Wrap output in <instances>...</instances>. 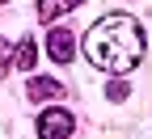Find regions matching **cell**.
Listing matches in <instances>:
<instances>
[{
	"instance_id": "obj_1",
	"label": "cell",
	"mask_w": 152,
	"mask_h": 139,
	"mask_svg": "<svg viewBox=\"0 0 152 139\" xmlns=\"http://www.w3.org/2000/svg\"><path fill=\"white\" fill-rule=\"evenodd\" d=\"M85 55L93 59V68H102V72H114V76L131 72L144 59V30H140V21L127 17V13L102 17V21L85 34Z\"/></svg>"
},
{
	"instance_id": "obj_2",
	"label": "cell",
	"mask_w": 152,
	"mask_h": 139,
	"mask_svg": "<svg viewBox=\"0 0 152 139\" xmlns=\"http://www.w3.org/2000/svg\"><path fill=\"white\" fill-rule=\"evenodd\" d=\"M72 114L68 110H42L38 114V135L42 139H72Z\"/></svg>"
},
{
	"instance_id": "obj_3",
	"label": "cell",
	"mask_w": 152,
	"mask_h": 139,
	"mask_svg": "<svg viewBox=\"0 0 152 139\" xmlns=\"http://www.w3.org/2000/svg\"><path fill=\"white\" fill-rule=\"evenodd\" d=\"M47 55L55 59V63H68V59L76 55L72 34H68V30H51V34H47Z\"/></svg>"
},
{
	"instance_id": "obj_4",
	"label": "cell",
	"mask_w": 152,
	"mask_h": 139,
	"mask_svg": "<svg viewBox=\"0 0 152 139\" xmlns=\"http://www.w3.org/2000/svg\"><path fill=\"white\" fill-rule=\"evenodd\" d=\"M76 4H85V0H38V17H42V21H55L59 13H68Z\"/></svg>"
},
{
	"instance_id": "obj_5",
	"label": "cell",
	"mask_w": 152,
	"mask_h": 139,
	"mask_svg": "<svg viewBox=\"0 0 152 139\" xmlns=\"http://www.w3.org/2000/svg\"><path fill=\"white\" fill-rule=\"evenodd\" d=\"M64 89H59V80H47V76H34L30 80V97L34 101H47V97H59Z\"/></svg>"
},
{
	"instance_id": "obj_6",
	"label": "cell",
	"mask_w": 152,
	"mask_h": 139,
	"mask_svg": "<svg viewBox=\"0 0 152 139\" xmlns=\"http://www.w3.org/2000/svg\"><path fill=\"white\" fill-rule=\"evenodd\" d=\"M34 59H38V47L30 42V38H21V47H17V68L30 72V68H34Z\"/></svg>"
},
{
	"instance_id": "obj_7",
	"label": "cell",
	"mask_w": 152,
	"mask_h": 139,
	"mask_svg": "<svg viewBox=\"0 0 152 139\" xmlns=\"http://www.w3.org/2000/svg\"><path fill=\"white\" fill-rule=\"evenodd\" d=\"M106 97H110V101H123V97H127V80H110Z\"/></svg>"
},
{
	"instance_id": "obj_8",
	"label": "cell",
	"mask_w": 152,
	"mask_h": 139,
	"mask_svg": "<svg viewBox=\"0 0 152 139\" xmlns=\"http://www.w3.org/2000/svg\"><path fill=\"white\" fill-rule=\"evenodd\" d=\"M9 59H13V47H9V38H0V72L9 68Z\"/></svg>"
},
{
	"instance_id": "obj_9",
	"label": "cell",
	"mask_w": 152,
	"mask_h": 139,
	"mask_svg": "<svg viewBox=\"0 0 152 139\" xmlns=\"http://www.w3.org/2000/svg\"><path fill=\"white\" fill-rule=\"evenodd\" d=\"M0 4H4V0H0Z\"/></svg>"
}]
</instances>
